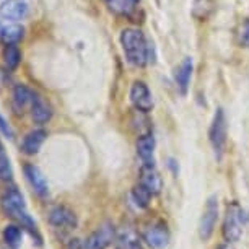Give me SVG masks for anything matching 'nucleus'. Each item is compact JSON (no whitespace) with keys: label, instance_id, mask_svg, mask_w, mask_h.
<instances>
[{"label":"nucleus","instance_id":"6ab92c4d","mask_svg":"<svg viewBox=\"0 0 249 249\" xmlns=\"http://www.w3.org/2000/svg\"><path fill=\"white\" fill-rule=\"evenodd\" d=\"M23 35H25V30L20 25H8L0 30V39L5 44H17L18 41L23 39Z\"/></svg>","mask_w":249,"mask_h":249},{"label":"nucleus","instance_id":"423d86ee","mask_svg":"<svg viewBox=\"0 0 249 249\" xmlns=\"http://www.w3.org/2000/svg\"><path fill=\"white\" fill-rule=\"evenodd\" d=\"M142 238L152 249H163L170 241V231L164 222H155L143 230Z\"/></svg>","mask_w":249,"mask_h":249},{"label":"nucleus","instance_id":"39448f33","mask_svg":"<svg viewBox=\"0 0 249 249\" xmlns=\"http://www.w3.org/2000/svg\"><path fill=\"white\" fill-rule=\"evenodd\" d=\"M241 220H243V210L239 209L238 204L228 205L227 217L223 222V238L228 243H234L241 238Z\"/></svg>","mask_w":249,"mask_h":249},{"label":"nucleus","instance_id":"a878e982","mask_svg":"<svg viewBox=\"0 0 249 249\" xmlns=\"http://www.w3.org/2000/svg\"><path fill=\"white\" fill-rule=\"evenodd\" d=\"M238 43L241 48L249 49V20H244L238 31Z\"/></svg>","mask_w":249,"mask_h":249},{"label":"nucleus","instance_id":"2eb2a0df","mask_svg":"<svg viewBox=\"0 0 249 249\" xmlns=\"http://www.w3.org/2000/svg\"><path fill=\"white\" fill-rule=\"evenodd\" d=\"M192 59L186 57L181 62V65L178 67L176 73H175V80H176V85L179 88L181 95H186L187 90H189V83H191V77H192Z\"/></svg>","mask_w":249,"mask_h":249},{"label":"nucleus","instance_id":"a211bd4d","mask_svg":"<svg viewBox=\"0 0 249 249\" xmlns=\"http://www.w3.org/2000/svg\"><path fill=\"white\" fill-rule=\"evenodd\" d=\"M217 3L215 0H196L192 7V17L199 21H207L215 13Z\"/></svg>","mask_w":249,"mask_h":249},{"label":"nucleus","instance_id":"ddd939ff","mask_svg":"<svg viewBox=\"0 0 249 249\" xmlns=\"http://www.w3.org/2000/svg\"><path fill=\"white\" fill-rule=\"evenodd\" d=\"M46 137H48V134H46V130H43V129L31 130V132L23 139L21 152L26 155H36L41 150V147H43Z\"/></svg>","mask_w":249,"mask_h":249},{"label":"nucleus","instance_id":"b1692460","mask_svg":"<svg viewBox=\"0 0 249 249\" xmlns=\"http://www.w3.org/2000/svg\"><path fill=\"white\" fill-rule=\"evenodd\" d=\"M116 249H142V244H140L134 231H125L117 241Z\"/></svg>","mask_w":249,"mask_h":249},{"label":"nucleus","instance_id":"c85d7f7f","mask_svg":"<svg viewBox=\"0 0 249 249\" xmlns=\"http://www.w3.org/2000/svg\"><path fill=\"white\" fill-rule=\"evenodd\" d=\"M218 249H230V246H220Z\"/></svg>","mask_w":249,"mask_h":249},{"label":"nucleus","instance_id":"9d476101","mask_svg":"<svg viewBox=\"0 0 249 249\" xmlns=\"http://www.w3.org/2000/svg\"><path fill=\"white\" fill-rule=\"evenodd\" d=\"M28 15V3L25 0H3L0 3V17L8 21H20Z\"/></svg>","mask_w":249,"mask_h":249},{"label":"nucleus","instance_id":"cd10ccee","mask_svg":"<svg viewBox=\"0 0 249 249\" xmlns=\"http://www.w3.org/2000/svg\"><path fill=\"white\" fill-rule=\"evenodd\" d=\"M69 249H85V246L80 239H72V243L69 244Z\"/></svg>","mask_w":249,"mask_h":249},{"label":"nucleus","instance_id":"c756f323","mask_svg":"<svg viewBox=\"0 0 249 249\" xmlns=\"http://www.w3.org/2000/svg\"><path fill=\"white\" fill-rule=\"evenodd\" d=\"M134 2H135V3H139V0H134Z\"/></svg>","mask_w":249,"mask_h":249},{"label":"nucleus","instance_id":"aec40b11","mask_svg":"<svg viewBox=\"0 0 249 249\" xmlns=\"http://www.w3.org/2000/svg\"><path fill=\"white\" fill-rule=\"evenodd\" d=\"M106 5L109 7V10H112L117 15H132V12L135 10L137 3L134 0H105Z\"/></svg>","mask_w":249,"mask_h":249},{"label":"nucleus","instance_id":"393cba45","mask_svg":"<svg viewBox=\"0 0 249 249\" xmlns=\"http://www.w3.org/2000/svg\"><path fill=\"white\" fill-rule=\"evenodd\" d=\"M13 176L10 160L5 153H0V181H10Z\"/></svg>","mask_w":249,"mask_h":249},{"label":"nucleus","instance_id":"0eeeda50","mask_svg":"<svg viewBox=\"0 0 249 249\" xmlns=\"http://www.w3.org/2000/svg\"><path fill=\"white\" fill-rule=\"evenodd\" d=\"M130 101H132L134 107L137 111L148 112L153 107V98L150 93L148 87L143 82H134L130 87Z\"/></svg>","mask_w":249,"mask_h":249},{"label":"nucleus","instance_id":"bb28decb","mask_svg":"<svg viewBox=\"0 0 249 249\" xmlns=\"http://www.w3.org/2000/svg\"><path fill=\"white\" fill-rule=\"evenodd\" d=\"M0 132H2L3 135H7L8 139L13 137V130L10 129V125L7 124V121L2 117V114H0Z\"/></svg>","mask_w":249,"mask_h":249},{"label":"nucleus","instance_id":"9b49d317","mask_svg":"<svg viewBox=\"0 0 249 249\" xmlns=\"http://www.w3.org/2000/svg\"><path fill=\"white\" fill-rule=\"evenodd\" d=\"M49 223L55 228H65V230H72L77 227V217L67 207H55L51 210L49 213Z\"/></svg>","mask_w":249,"mask_h":249},{"label":"nucleus","instance_id":"f8f14e48","mask_svg":"<svg viewBox=\"0 0 249 249\" xmlns=\"http://www.w3.org/2000/svg\"><path fill=\"white\" fill-rule=\"evenodd\" d=\"M23 171H25L26 179L31 184L33 189H35L36 194L39 197H48L49 186H48V181H46V178L43 173H41L39 168L35 166V164H25Z\"/></svg>","mask_w":249,"mask_h":249},{"label":"nucleus","instance_id":"dca6fc26","mask_svg":"<svg viewBox=\"0 0 249 249\" xmlns=\"http://www.w3.org/2000/svg\"><path fill=\"white\" fill-rule=\"evenodd\" d=\"M33 100H35V93H33L30 88L25 85H17L15 90H13V109L15 112H23L28 106H31Z\"/></svg>","mask_w":249,"mask_h":249},{"label":"nucleus","instance_id":"7ed1b4c3","mask_svg":"<svg viewBox=\"0 0 249 249\" xmlns=\"http://www.w3.org/2000/svg\"><path fill=\"white\" fill-rule=\"evenodd\" d=\"M210 143L215 150V155L220 160L223 155L225 145H227V117H225V112L222 107H218L217 112L213 114V121L212 125H210Z\"/></svg>","mask_w":249,"mask_h":249},{"label":"nucleus","instance_id":"20e7f679","mask_svg":"<svg viewBox=\"0 0 249 249\" xmlns=\"http://www.w3.org/2000/svg\"><path fill=\"white\" fill-rule=\"evenodd\" d=\"M217 222H218V197L210 196L207 199L204 213H202L200 225H199V234L202 241H209L212 238Z\"/></svg>","mask_w":249,"mask_h":249},{"label":"nucleus","instance_id":"6e6552de","mask_svg":"<svg viewBox=\"0 0 249 249\" xmlns=\"http://www.w3.org/2000/svg\"><path fill=\"white\" fill-rule=\"evenodd\" d=\"M112 239H114V227L111 223H105L83 241V246L85 249H106Z\"/></svg>","mask_w":249,"mask_h":249},{"label":"nucleus","instance_id":"7c9ffc66","mask_svg":"<svg viewBox=\"0 0 249 249\" xmlns=\"http://www.w3.org/2000/svg\"><path fill=\"white\" fill-rule=\"evenodd\" d=\"M0 153H2V147H0Z\"/></svg>","mask_w":249,"mask_h":249},{"label":"nucleus","instance_id":"f257e3e1","mask_svg":"<svg viewBox=\"0 0 249 249\" xmlns=\"http://www.w3.org/2000/svg\"><path fill=\"white\" fill-rule=\"evenodd\" d=\"M0 207H2L3 213H5L7 217L17 220L21 227L30 230L33 236H36L37 243L41 244V236H39V233H37L36 222L31 218V215L28 213L25 197H23V194L17 187H8V189L3 192L2 197H0Z\"/></svg>","mask_w":249,"mask_h":249},{"label":"nucleus","instance_id":"4468645a","mask_svg":"<svg viewBox=\"0 0 249 249\" xmlns=\"http://www.w3.org/2000/svg\"><path fill=\"white\" fill-rule=\"evenodd\" d=\"M31 117L36 124H46L53 117V109L46 103L44 98L35 95V100L31 103Z\"/></svg>","mask_w":249,"mask_h":249},{"label":"nucleus","instance_id":"f03ea898","mask_svg":"<svg viewBox=\"0 0 249 249\" xmlns=\"http://www.w3.org/2000/svg\"><path fill=\"white\" fill-rule=\"evenodd\" d=\"M121 44L124 49L125 59L135 67H145L150 60V46L145 35L135 28H127L121 33Z\"/></svg>","mask_w":249,"mask_h":249},{"label":"nucleus","instance_id":"412c9836","mask_svg":"<svg viewBox=\"0 0 249 249\" xmlns=\"http://www.w3.org/2000/svg\"><path fill=\"white\" fill-rule=\"evenodd\" d=\"M21 60V54L15 44H5V49H3V62H5V67L8 70H15L18 67Z\"/></svg>","mask_w":249,"mask_h":249},{"label":"nucleus","instance_id":"4be33fe9","mask_svg":"<svg viewBox=\"0 0 249 249\" xmlns=\"http://www.w3.org/2000/svg\"><path fill=\"white\" fill-rule=\"evenodd\" d=\"M152 196H153L152 192L142 184H137L132 189V199L135 202V205L140 207V209H147L150 205V200H152Z\"/></svg>","mask_w":249,"mask_h":249},{"label":"nucleus","instance_id":"1a4fd4ad","mask_svg":"<svg viewBox=\"0 0 249 249\" xmlns=\"http://www.w3.org/2000/svg\"><path fill=\"white\" fill-rule=\"evenodd\" d=\"M139 178H140L139 184L147 187V189L152 192L153 196H157V194L161 192L163 181H161V176H160V173L157 171V168H155L153 163H142Z\"/></svg>","mask_w":249,"mask_h":249},{"label":"nucleus","instance_id":"f3484780","mask_svg":"<svg viewBox=\"0 0 249 249\" xmlns=\"http://www.w3.org/2000/svg\"><path fill=\"white\" fill-rule=\"evenodd\" d=\"M155 153V137L153 134H142L137 139V155L142 160V163H153Z\"/></svg>","mask_w":249,"mask_h":249},{"label":"nucleus","instance_id":"5701e85b","mask_svg":"<svg viewBox=\"0 0 249 249\" xmlns=\"http://www.w3.org/2000/svg\"><path fill=\"white\" fill-rule=\"evenodd\" d=\"M21 236H23V233L18 225H8V227H5V230H3V239H5V243L13 249L21 243Z\"/></svg>","mask_w":249,"mask_h":249}]
</instances>
